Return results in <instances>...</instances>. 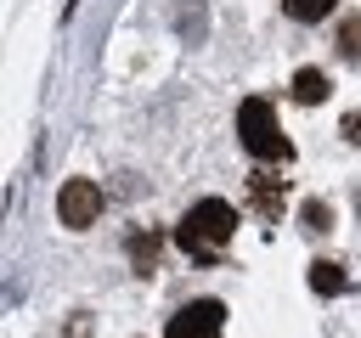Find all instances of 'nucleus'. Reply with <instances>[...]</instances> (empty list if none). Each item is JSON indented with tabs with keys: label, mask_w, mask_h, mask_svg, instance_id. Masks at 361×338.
I'll list each match as a JSON object with an SVG mask.
<instances>
[{
	"label": "nucleus",
	"mask_w": 361,
	"mask_h": 338,
	"mask_svg": "<svg viewBox=\"0 0 361 338\" xmlns=\"http://www.w3.org/2000/svg\"><path fill=\"white\" fill-rule=\"evenodd\" d=\"M231 231H237V208H231L226 197H203V203H192V208H186V220H180V231H175V242H180L192 259H214V254L231 242Z\"/></svg>",
	"instance_id": "obj_1"
},
{
	"label": "nucleus",
	"mask_w": 361,
	"mask_h": 338,
	"mask_svg": "<svg viewBox=\"0 0 361 338\" xmlns=\"http://www.w3.org/2000/svg\"><path fill=\"white\" fill-rule=\"evenodd\" d=\"M237 135H243V146H248L254 158H276V163H288V158H293V141L282 135L276 107H271L265 96H248V101L237 107Z\"/></svg>",
	"instance_id": "obj_2"
},
{
	"label": "nucleus",
	"mask_w": 361,
	"mask_h": 338,
	"mask_svg": "<svg viewBox=\"0 0 361 338\" xmlns=\"http://www.w3.org/2000/svg\"><path fill=\"white\" fill-rule=\"evenodd\" d=\"M220 327H226V304L220 299H192V304H180L175 315H169V338H220Z\"/></svg>",
	"instance_id": "obj_3"
},
{
	"label": "nucleus",
	"mask_w": 361,
	"mask_h": 338,
	"mask_svg": "<svg viewBox=\"0 0 361 338\" xmlns=\"http://www.w3.org/2000/svg\"><path fill=\"white\" fill-rule=\"evenodd\" d=\"M96 214H102L96 180H62V192H56V220H62L68 231H85V225H96Z\"/></svg>",
	"instance_id": "obj_4"
},
{
	"label": "nucleus",
	"mask_w": 361,
	"mask_h": 338,
	"mask_svg": "<svg viewBox=\"0 0 361 338\" xmlns=\"http://www.w3.org/2000/svg\"><path fill=\"white\" fill-rule=\"evenodd\" d=\"M288 90H293V101H305V107H316V101H327V96H333V79H327L322 68H299Z\"/></svg>",
	"instance_id": "obj_5"
},
{
	"label": "nucleus",
	"mask_w": 361,
	"mask_h": 338,
	"mask_svg": "<svg viewBox=\"0 0 361 338\" xmlns=\"http://www.w3.org/2000/svg\"><path fill=\"white\" fill-rule=\"evenodd\" d=\"M248 192H254L259 214H282V180L276 175H248Z\"/></svg>",
	"instance_id": "obj_6"
},
{
	"label": "nucleus",
	"mask_w": 361,
	"mask_h": 338,
	"mask_svg": "<svg viewBox=\"0 0 361 338\" xmlns=\"http://www.w3.org/2000/svg\"><path fill=\"white\" fill-rule=\"evenodd\" d=\"M310 287H316V293H344V287H350V276H344V265L316 259V265H310Z\"/></svg>",
	"instance_id": "obj_7"
},
{
	"label": "nucleus",
	"mask_w": 361,
	"mask_h": 338,
	"mask_svg": "<svg viewBox=\"0 0 361 338\" xmlns=\"http://www.w3.org/2000/svg\"><path fill=\"white\" fill-rule=\"evenodd\" d=\"M282 6H288V17H293V23H322L338 0H282Z\"/></svg>",
	"instance_id": "obj_8"
},
{
	"label": "nucleus",
	"mask_w": 361,
	"mask_h": 338,
	"mask_svg": "<svg viewBox=\"0 0 361 338\" xmlns=\"http://www.w3.org/2000/svg\"><path fill=\"white\" fill-rule=\"evenodd\" d=\"M338 51H344V56H361V17H344V28H338Z\"/></svg>",
	"instance_id": "obj_9"
},
{
	"label": "nucleus",
	"mask_w": 361,
	"mask_h": 338,
	"mask_svg": "<svg viewBox=\"0 0 361 338\" xmlns=\"http://www.w3.org/2000/svg\"><path fill=\"white\" fill-rule=\"evenodd\" d=\"M305 225H310V231H327V225H333V208L310 197V203H305Z\"/></svg>",
	"instance_id": "obj_10"
},
{
	"label": "nucleus",
	"mask_w": 361,
	"mask_h": 338,
	"mask_svg": "<svg viewBox=\"0 0 361 338\" xmlns=\"http://www.w3.org/2000/svg\"><path fill=\"white\" fill-rule=\"evenodd\" d=\"M152 254H158V242H152V237H141V242H135V259H141V265H152Z\"/></svg>",
	"instance_id": "obj_11"
},
{
	"label": "nucleus",
	"mask_w": 361,
	"mask_h": 338,
	"mask_svg": "<svg viewBox=\"0 0 361 338\" xmlns=\"http://www.w3.org/2000/svg\"><path fill=\"white\" fill-rule=\"evenodd\" d=\"M344 135H350V141L361 146V113H350V118H344Z\"/></svg>",
	"instance_id": "obj_12"
}]
</instances>
